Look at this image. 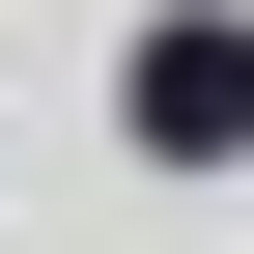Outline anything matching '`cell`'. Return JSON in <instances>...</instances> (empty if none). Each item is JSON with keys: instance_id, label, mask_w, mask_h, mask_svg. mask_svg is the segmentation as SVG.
<instances>
[{"instance_id": "obj_1", "label": "cell", "mask_w": 254, "mask_h": 254, "mask_svg": "<svg viewBox=\"0 0 254 254\" xmlns=\"http://www.w3.org/2000/svg\"><path fill=\"white\" fill-rule=\"evenodd\" d=\"M141 141H254V28H141Z\"/></svg>"}]
</instances>
